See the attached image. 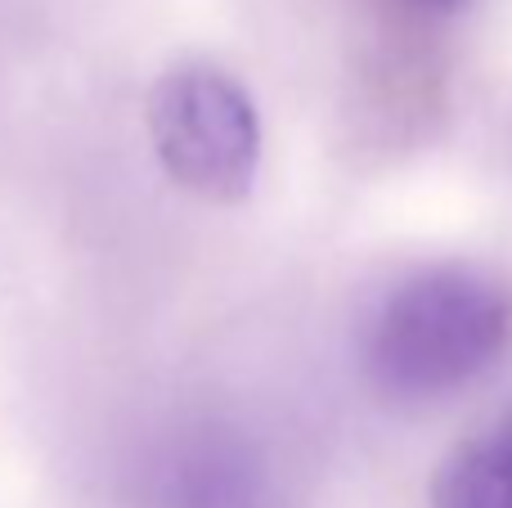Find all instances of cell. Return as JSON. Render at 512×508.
Segmentation results:
<instances>
[{"instance_id": "obj_1", "label": "cell", "mask_w": 512, "mask_h": 508, "mask_svg": "<svg viewBox=\"0 0 512 508\" xmlns=\"http://www.w3.org/2000/svg\"><path fill=\"white\" fill-rule=\"evenodd\" d=\"M512 347V288L463 261L423 266L387 288L360 338V365L391 401H441Z\"/></svg>"}, {"instance_id": "obj_2", "label": "cell", "mask_w": 512, "mask_h": 508, "mask_svg": "<svg viewBox=\"0 0 512 508\" xmlns=\"http://www.w3.org/2000/svg\"><path fill=\"white\" fill-rule=\"evenodd\" d=\"M162 171L203 203H243L261 171V117L234 72L207 59L171 63L144 99Z\"/></svg>"}, {"instance_id": "obj_3", "label": "cell", "mask_w": 512, "mask_h": 508, "mask_svg": "<svg viewBox=\"0 0 512 508\" xmlns=\"http://www.w3.org/2000/svg\"><path fill=\"white\" fill-rule=\"evenodd\" d=\"M162 508H265L261 464L230 437H194L162 473Z\"/></svg>"}, {"instance_id": "obj_4", "label": "cell", "mask_w": 512, "mask_h": 508, "mask_svg": "<svg viewBox=\"0 0 512 508\" xmlns=\"http://www.w3.org/2000/svg\"><path fill=\"white\" fill-rule=\"evenodd\" d=\"M432 508H512V401L445 450L427 486Z\"/></svg>"}, {"instance_id": "obj_5", "label": "cell", "mask_w": 512, "mask_h": 508, "mask_svg": "<svg viewBox=\"0 0 512 508\" xmlns=\"http://www.w3.org/2000/svg\"><path fill=\"white\" fill-rule=\"evenodd\" d=\"M400 5L418 18H454L468 9V0H400Z\"/></svg>"}]
</instances>
